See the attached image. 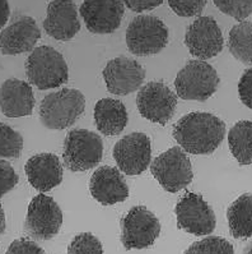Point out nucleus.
Masks as SVG:
<instances>
[{"label": "nucleus", "instance_id": "obj_32", "mask_svg": "<svg viewBox=\"0 0 252 254\" xmlns=\"http://www.w3.org/2000/svg\"><path fill=\"white\" fill-rule=\"evenodd\" d=\"M238 95L242 104L252 109V68L246 69L238 82Z\"/></svg>", "mask_w": 252, "mask_h": 254}, {"label": "nucleus", "instance_id": "obj_25", "mask_svg": "<svg viewBox=\"0 0 252 254\" xmlns=\"http://www.w3.org/2000/svg\"><path fill=\"white\" fill-rule=\"evenodd\" d=\"M23 150V138L17 130L0 123V157L18 159Z\"/></svg>", "mask_w": 252, "mask_h": 254}, {"label": "nucleus", "instance_id": "obj_34", "mask_svg": "<svg viewBox=\"0 0 252 254\" xmlns=\"http://www.w3.org/2000/svg\"><path fill=\"white\" fill-rule=\"evenodd\" d=\"M10 14V8H9L8 0H0V30L5 26Z\"/></svg>", "mask_w": 252, "mask_h": 254}, {"label": "nucleus", "instance_id": "obj_31", "mask_svg": "<svg viewBox=\"0 0 252 254\" xmlns=\"http://www.w3.org/2000/svg\"><path fill=\"white\" fill-rule=\"evenodd\" d=\"M6 254H45V251L32 240L22 238L9 245Z\"/></svg>", "mask_w": 252, "mask_h": 254}, {"label": "nucleus", "instance_id": "obj_1", "mask_svg": "<svg viewBox=\"0 0 252 254\" xmlns=\"http://www.w3.org/2000/svg\"><path fill=\"white\" fill-rule=\"evenodd\" d=\"M226 137V124L210 113H191L173 127V138L191 155H210Z\"/></svg>", "mask_w": 252, "mask_h": 254}, {"label": "nucleus", "instance_id": "obj_6", "mask_svg": "<svg viewBox=\"0 0 252 254\" xmlns=\"http://www.w3.org/2000/svg\"><path fill=\"white\" fill-rule=\"evenodd\" d=\"M125 39L134 55H154L168 44V28L154 15H138L129 24Z\"/></svg>", "mask_w": 252, "mask_h": 254}, {"label": "nucleus", "instance_id": "obj_2", "mask_svg": "<svg viewBox=\"0 0 252 254\" xmlns=\"http://www.w3.org/2000/svg\"><path fill=\"white\" fill-rule=\"evenodd\" d=\"M86 97L79 90L62 88L49 93L40 105V120L48 129L61 130L73 126L83 114Z\"/></svg>", "mask_w": 252, "mask_h": 254}, {"label": "nucleus", "instance_id": "obj_29", "mask_svg": "<svg viewBox=\"0 0 252 254\" xmlns=\"http://www.w3.org/2000/svg\"><path fill=\"white\" fill-rule=\"evenodd\" d=\"M208 0H168L171 9L180 17H195L202 12Z\"/></svg>", "mask_w": 252, "mask_h": 254}, {"label": "nucleus", "instance_id": "obj_14", "mask_svg": "<svg viewBox=\"0 0 252 254\" xmlns=\"http://www.w3.org/2000/svg\"><path fill=\"white\" fill-rule=\"evenodd\" d=\"M125 12L124 0H83L79 13L86 27L95 35L115 32Z\"/></svg>", "mask_w": 252, "mask_h": 254}, {"label": "nucleus", "instance_id": "obj_26", "mask_svg": "<svg viewBox=\"0 0 252 254\" xmlns=\"http://www.w3.org/2000/svg\"><path fill=\"white\" fill-rule=\"evenodd\" d=\"M185 254H236L233 245L219 236H208L191 244Z\"/></svg>", "mask_w": 252, "mask_h": 254}, {"label": "nucleus", "instance_id": "obj_21", "mask_svg": "<svg viewBox=\"0 0 252 254\" xmlns=\"http://www.w3.org/2000/svg\"><path fill=\"white\" fill-rule=\"evenodd\" d=\"M129 122L125 105L115 99H102L95 106L96 127L102 134L117 135Z\"/></svg>", "mask_w": 252, "mask_h": 254}, {"label": "nucleus", "instance_id": "obj_35", "mask_svg": "<svg viewBox=\"0 0 252 254\" xmlns=\"http://www.w3.org/2000/svg\"><path fill=\"white\" fill-rule=\"evenodd\" d=\"M5 231V213H4V209L0 204V235Z\"/></svg>", "mask_w": 252, "mask_h": 254}, {"label": "nucleus", "instance_id": "obj_11", "mask_svg": "<svg viewBox=\"0 0 252 254\" xmlns=\"http://www.w3.org/2000/svg\"><path fill=\"white\" fill-rule=\"evenodd\" d=\"M175 213L178 227L193 235H209L217 225L213 208L202 195L195 193L185 194L176 206Z\"/></svg>", "mask_w": 252, "mask_h": 254}, {"label": "nucleus", "instance_id": "obj_17", "mask_svg": "<svg viewBox=\"0 0 252 254\" xmlns=\"http://www.w3.org/2000/svg\"><path fill=\"white\" fill-rule=\"evenodd\" d=\"M45 32L59 41H68L79 32L80 22L73 0H52L44 21Z\"/></svg>", "mask_w": 252, "mask_h": 254}, {"label": "nucleus", "instance_id": "obj_36", "mask_svg": "<svg viewBox=\"0 0 252 254\" xmlns=\"http://www.w3.org/2000/svg\"><path fill=\"white\" fill-rule=\"evenodd\" d=\"M244 254H252V240L246 245V248H245Z\"/></svg>", "mask_w": 252, "mask_h": 254}, {"label": "nucleus", "instance_id": "obj_4", "mask_svg": "<svg viewBox=\"0 0 252 254\" xmlns=\"http://www.w3.org/2000/svg\"><path fill=\"white\" fill-rule=\"evenodd\" d=\"M217 70L204 60H190L175 79L177 96L182 100L204 102L215 93L219 86Z\"/></svg>", "mask_w": 252, "mask_h": 254}, {"label": "nucleus", "instance_id": "obj_9", "mask_svg": "<svg viewBox=\"0 0 252 254\" xmlns=\"http://www.w3.org/2000/svg\"><path fill=\"white\" fill-rule=\"evenodd\" d=\"M137 105L143 118L159 126H166L176 111L177 96L162 81H151L140 88Z\"/></svg>", "mask_w": 252, "mask_h": 254}, {"label": "nucleus", "instance_id": "obj_12", "mask_svg": "<svg viewBox=\"0 0 252 254\" xmlns=\"http://www.w3.org/2000/svg\"><path fill=\"white\" fill-rule=\"evenodd\" d=\"M223 35L213 17H199L189 26L185 35V45L190 54L199 60L217 57L223 50Z\"/></svg>", "mask_w": 252, "mask_h": 254}, {"label": "nucleus", "instance_id": "obj_20", "mask_svg": "<svg viewBox=\"0 0 252 254\" xmlns=\"http://www.w3.org/2000/svg\"><path fill=\"white\" fill-rule=\"evenodd\" d=\"M35 108V95L30 83L10 78L0 87V109L8 118L31 115Z\"/></svg>", "mask_w": 252, "mask_h": 254}, {"label": "nucleus", "instance_id": "obj_7", "mask_svg": "<svg viewBox=\"0 0 252 254\" xmlns=\"http://www.w3.org/2000/svg\"><path fill=\"white\" fill-rule=\"evenodd\" d=\"M153 177L168 193H177L193 182L191 161L181 147H172L151 165Z\"/></svg>", "mask_w": 252, "mask_h": 254}, {"label": "nucleus", "instance_id": "obj_16", "mask_svg": "<svg viewBox=\"0 0 252 254\" xmlns=\"http://www.w3.org/2000/svg\"><path fill=\"white\" fill-rule=\"evenodd\" d=\"M41 37L35 19L19 15L0 33V51L4 55H18L33 50Z\"/></svg>", "mask_w": 252, "mask_h": 254}, {"label": "nucleus", "instance_id": "obj_28", "mask_svg": "<svg viewBox=\"0 0 252 254\" xmlns=\"http://www.w3.org/2000/svg\"><path fill=\"white\" fill-rule=\"evenodd\" d=\"M215 6L224 14L242 22L251 15L252 0H213Z\"/></svg>", "mask_w": 252, "mask_h": 254}, {"label": "nucleus", "instance_id": "obj_33", "mask_svg": "<svg viewBox=\"0 0 252 254\" xmlns=\"http://www.w3.org/2000/svg\"><path fill=\"white\" fill-rule=\"evenodd\" d=\"M164 0H124V4L133 12H147L159 6Z\"/></svg>", "mask_w": 252, "mask_h": 254}, {"label": "nucleus", "instance_id": "obj_22", "mask_svg": "<svg viewBox=\"0 0 252 254\" xmlns=\"http://www.w3.org/2000/svg\"><path fill=\"white\" fill-rule=\"evenodd\" d=\"M229 231L236 239H247L252 236V194L246 193L227 209Z\"/></svg>", "mask_w": 252, "mask_h": 254}, {"label": "nucleus", "instance_id": "obj_30", "mask_svg": "<svg viewBox=\"0 0 252 254\" xmlns=\"http://www.w3.org/2000/svg\"><path fill=\"white\" fill-rule=\"evenodd\" d=\"M18 175L8 161L0 160V198L18 184Z\"/></svg>", "mask_w": 252, "mask_h": 254}, {"label": "nucleus", "instance_id": "obj_10", "mask_svg": "<svg viewBox=\"0 0 252 254\" xmlns=\"http://www.w3.org/2000/svg\"><path fill=\"white\" fill-rule=\"evenodd\" d=\"M62 225L59 204L45 194L36 195L28 206L24 230L36 240H50L57 235Z\"/></svg>", "mask_w": 252, "mask_h": 254}, {"label": "nucleus", "instance_id": "obj_8", "mask_svg": "<svg viewBox=\"0 0 252 254\" xmlns=\"http://www.w3.org/2000/svg\"><path fill=\"white\" fill-rule=\"evenodd\" d=\"M159 234V220L146 207H133L121 220V243L128 251L149 248Z\"/></svg>", "mask_w": 252, "mask_h": 254}, {"label": "nucleus", "instance_id": "obj_13", "mask_svg": "<svg viewBox=\"0 0 252 254\" xmlns=\"http://www.w3.org/2000/svg\"><path fill=\"white\" fill-rule=\"evenodd\" d=\"M151 139L144 133H131L121 138L113 147V159L120 170L135 177L151 165Z\"/></svg>", "mask_w": 252, "mask_h": 254}, {"label": "nucleus", "instance_id": "obj_18", "mask_svg": "<svg viewBox=\"0 0 252 254\" xmlns=\"http://www.w3.org/2000/svg\"><path fill=\"white\" fill-rule=\"evenodd\" d=\"M91 194L103 206H112L128 199L129 187L119 169L101 166L92 174L89 182Z\"/></svg>", "mask_w": 252, "mask_h": 254}, {"label": "nucleus", "instance_id": "obj_15", "mask_svg": "<svg viewBox=\"0 0 252 254\" xmlns=\"http://www.w3.org/2000/svg\"><path fill=\"white\" fill-rule=\"evenodd\" d=\"M102 74L108 92L119 96L135 92L146 79L144 68L137 60L126 57H117L110 60Z\"/></svg>", "mask_w": 252, "mask_h": 254}, {"label": "nucleus", "instance_id": "obj_23", "mask_svg": "<svg viewBox=\"0 0 252 254\" xmlns=\"http://www.w3.org/2000/svg\"><path fill=\"white\" fill-rule=\"evenodd\" d=\"M228 144L232 155L242 166L252 164V122L241 120L228 133Z\"/></svg>", "mask_w": 252, "mask_h": 254}, {"label": "nucleus", "instance_id": "obj_24", "mask_svg": "<svg viewBox=\"0 0 252 254\" xmlns=\"http://www.w3.org/2000/svg\"><path fill=\"white\" fill-rule=\"evenodd\" d=\"M228 49L231 54L246 65H252V23L241 22L229 31Z\"/></svg>", "mask_w": 252, "mask_h": 254}, {"label": "nucleus", "instance_id": "obj_3", "mask_svg": "<svg viewBox=\"0 0 252 254\" xmlns=\"http://www.w3.org/2000/svg\"><path fill=\"white\" fill-rule=\"evenodd\" d=\"M26 74L39 90H50L68 82L69 69L59 51L51 46H40L27 59Z\"/></svg>", "mask_w": 252, "mask_h": 254}, {"label": "nucleus", "instance_id": "obj_27", "mask_svg": "<svg viewBox=\"0 0 252 254\" xmlns=\"http://www.w3.org/2000/svg\"><path fill=\"white\" fill-rule=\"evenodd\" d=\"M68 254H103V247L93 234L82 233L73 238Z\"/></svg>", "mask_w": 252, "mask_h": 254}, {"label": "nucleus", "instance_id": "obj_19", "mask_svg": "<svg viewBox=\"0 0 252 254\" xmlns=\"http://www.w3.org/2000/svg\"><path fill=\"white\" fill-rule=\"evenodd\" d=\"M31 186L46 193L57 187L62 180V165L56 155L39 153L32 156L24 168Z\"/></svg>", "mask_w": 252, "mask_h": 254}, {"label": "nucleus", "instance_id": "obj_5", "mask_svg": "<svg viewBox=\"0 0 252 254\" xmlns=\"http://www.w3.org/2000/svg\"><path fill=\"white\" fill-rule=\"evenodd\" d=\"M103 142L95 132L87 129H73L64 142V165L73 173L93 169L102 160Z\"/></svg>", "mask_w": 252, "mask_h": 254}]
</instances>
